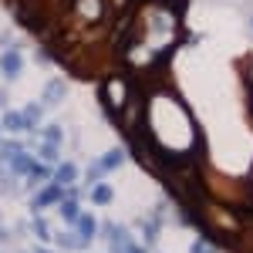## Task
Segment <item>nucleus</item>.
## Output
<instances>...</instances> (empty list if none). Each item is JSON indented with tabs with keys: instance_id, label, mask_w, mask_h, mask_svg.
Returning <instances> with one entry per match:
<instances>
[{
	"instance_id": "9",
	"label": "nucleus",
	"mask_w": 253,
	"mask_h": 253,
	"mask_svg": "<svg viewBox=\"0 0 253 253\" xmlns=\"http://www.w3.org/2000/svg\"><path fill=\"white\" fill-rule=\"evenodd\" d=\"M41 118H44V105H24V122H27V132H38L41 128Z\"/></svg>"
},
{
	"instance_id": "21",
	"label": "nucleus",
	"mask_w": 253,
	"mask_h": 253,
	"mask_svg": "<svg viewBox=\"0 0 253 253\" xmlns=\"http://www.w3.org/2000/svg\"><path fill=\"white\" fill-rule=\"evenodd\" d=\"M0 44H7V31H0Z\"/></svg>"
},
{
	"instance_id": "1",
	"label": "nucleus",
	"mask_w": 253,
	"mask_h": 253,
	"mask_svg": "<svg viewBox=\"0 0 253 253\" xmlns=\"http://www.w3.org/2000/svg\"><path fill=\"white\" fill-rule=\"evenodd\" d=\"M20 71H24V54H20L17 44H10V47H3V58H0V75L7 81H17Z\"/></svg>"
},
{
	"instance_id": "8",
	"label": "nucleus",
	"mask_w": 253,
	"mask_h": 253,
	"mask_svg": "<svg viewBox=\"0 0 253 253\" xmlns=\"http://www.w3.org/2000/svg\"><path fill=\"white\" fill-rule=\"evenodd\" d=\"M58 240V247L61 250H71V253H78V250H84L91 240H84V236H78V233H61V236H54Z\"/></svg>"
},
{
	"instance_id": "6",
	"label": "nucleus",
	"mask_w": 253,
	"mask_h": 253,
	"mask_svg": "<svg viewBox=\"0 0 253 253\" xmlns=\"http://www.w3.org/2000/svg\"><path fill=\"white\" fill-rule=\"evenodd\" d=\"M71 226H75V233L84 236V240H95V233H98V219L91 213H78V219H75Z\"/></svg>"
},
{
	"instance_id": "7",
	"label": "nucleus",
	"mask_w": 253,
	"mask_h": 253,
	"mask_svg": "<svg viewBox=\"0 0 253 253\" xmlns=\"http://www.w3.org/2000/svg\"><path fill=\"white\" fill-rule=\"evenodd\" d=\"M0 125H3V132H14V135H20V132H27V122H24V112H3V118H0Z\"/></svg>"
},
{
	"instance_id": "23",
	"label": "nucleus",
	"mask_w": 253,
	"mask_h": 253,
	"mask_svg": "<svg viewBox=\"0 0 253 253\" xmlns=\"http://www.w3.org/2000/svg\"><path fill=\"white\" fill-rule=\"evenodd\" d=\"M0 142H3V125H0Z\"/></svg>"
},
{
	"instance_id": "3",
	"label": "nucleus",
	"mask_w": 253,
	"mask_h": 253,
	"mask_svg": "<svg viewBox=\"0 0 253 253\" xmlns=\"http://www.w3.org/2000/svg\"><path fill=\"white\" fill-rule=\"evenodd\" d=\"M64 98H68V84H64L61 78H51L47 84H44V101H41V105H44V108H54V105H61Z\"/></svg>"
},
{
	"instance_id": "22",
	"label": "nucleus",
	"mask_w": 253,
	"mask_h": 253,
	"mask_svg": "<svg viewBox=\"0 0 253 253\" xmlns=\"http://www.w3.org/2000/svg\"><path fill=\"white\" fill-rule=\"evenodd\" d=\"M34 253H51V250H44V247H38V250H34Z\"/></svg>"
},
{
	"instance_id": "5",
	"label": "nucleus",
	"mask_w": 253,
	"mask_h": 253,
	"mask_svg": "<svg viewBox=\"0 0 253 253\" xmlns=\"http://www.w3.org/2000/svg\"><path fill=\"white\" fill-rule=\"evenodd\" d=\"M75 179H78V166L68 159V162H61L58 169L51 172V182H58V186H75Z\"/></svg>"
},
{
	"instance_id": "17",
	"label": "nucleus",
	"mask_w": 253,
	"mask_h": 253,
	"mask_svg": "<svg viewBox=\"0 0 253 253\" xmlns=\"http://www.w3.org/2000/svg\"><path fill=\"white\" fill-rule=\"evenodd\" d=\"M84 175H88V186H95L98 179L105 175V169H101V162H91V166H88V172H84Z\"/></svg>"
},
{
	"instance_id": "12",
	"label": "nucleus",
	"mask_w": 253,
	"mask_h": 253,
	"mask_svg": "<svg viewBox=\"0 0 253 253\" xmlns=\"http://www.w3.org/2000/svg\"><path fill=\"white\" fill-rule=\"evenodd\" d=\"M47 179H51L47 162H34V166H31V172H27V182H31V186H41V182H47Z\"/></svg>"
},
{
	"instance_id": "15",
	"label": "nucleus",
	"mask_w": 253,
	"mask_h": 253,
	"mask_svg": "<svg viewBox=\"0 0 253 253\" xmlns=\"http://www.w3.org/2000/svg\"><path fill=\"white\" fill-rule=\"evenodd\" d=\"M38 152H41V162H58L61 159V149L54 145V142H41Z\"/></svg>"
},
{
	"instance_id": "2",
	"label": "nucleus",
	"mask_w": 253,
	"mask_h": 253,
	"mask_svg": "<svg viewBox=\"0 0 253 253\" xmlns=\"http://www.w3.org/2000/svg\"><path fill=\"white\" fill-rule=\"evenodd\" d=\"M101 98H105V105H108V108H112V112L118 115V108L128 101L125 81H122V78H108V81H105V88H101Z\"/></svg>"
},
{
	"instance_id": "16",
	"label": "nucleus",
	"mask_w": 253,
	"mask_h": 253,
	"mask_svg": "<svg viewBox=\"0 0 253 253\" xmlns=\"http://www.w3.org/2000/svg\"><path fill=\"white\" fill-rule=\"evenodd\" d=\"M61 138H64V128H61V125H44V142L61 145Z\"/></svg>"
},
{
	"instance_id": "13",
	"label": "nucleus",
	"mask_w": 253,
	"mask_h": 253,
	"mask_svg": "<svg viewBox=\"0 0 253 253\" xmlns=\"http://www.w3.org/2000/svg\"><path fill=\"white\" fill-rule=\"evenodd\" d=\"M98 162H101V169H105V172H112V169H118V166L125 162V152H122V149H112V152H105Z\"/></svg>"
},
{
	"instance_id": "11",
	"label": "nucleus",
	"mask_w": 253,
	"mask_h": 253,
	"mask_svg": "<svg viewBox=\"0 0 253 253\" xmlns=\"http://www.w3.org/2000/svg\"><path fill=\"white\" fill-rule=\"evenodd\" d=\"M58 213H61V219H64V223H75V219H78V213H81L78 199H61V203H58Z\"/></svg>"
},
{
	"instance_id": "10",
	"label": "nucleus",
	"mask_w": 253,
	"mask_h": 253,
	"mask_svg": "<svg viewBox=\"0 0 253 253\" xmlns=\"http://www.w3.org/2000/svg\"><path fill=\"white\" fill-rule=\"evenodd\" d=\"M112 199H115V189H112L108 182H95V186H91V203H95V206H108Z\"/></svg>"
},
{
	"instance_id": "20",
	"label": "nucleus",
	"mask_w": 253,
	"mask_h": 253,
	"mask_svg": "<svg viewBox=\"0 0 253 253\" xmlns=\"http://www.w3.org/2000/svg\"><path fill=\"white\" fill-rule=\"evenodd\" d=\"M125 253H149V250H145V247H138V243H132V247H128Z\"/></svg>"
},
{
	"instance_id": "18",
	"label": "nucleus",
	"mask_w": 253,
	"mask_h": 253,
	"mask_svg": "<svg viewBox=\"0 0 253 253\" xmlns=\"http://www.w3.org/2000/svg\"><path fill=\"white\" fill-rule=\"evenodd\" d=\"M189 253H216V250L210 247V243H206V240H196L193 247H189Z\"/></svg>"
},
{
	"instance_id": "24",
	"label": "nucleus",
	"mask_w": 253,
	"mask_h": 253,
	"mask_svg": "<svg viewBox=\"0 0 253 253\" xmlns=\"http://www.w3.org/2000/svg\"><path fill=\"white\" fill-rule=\"evenodd\" d=\"M250 24H253V20H250Z\"/></svg>"
},
{
	"instance_id": "19",
	"label": "nucleus",
	"mask_w": 253,
	"mask_h": 253,
	"mask_svg": "<svg viewBox=\"0 0 253 253\" xmlns=\"http://www.w3.org/2000/svg\"><path fill=\"white\" fill-rule=\"evenodd\" d=\"M7 108V88H0V112Z\"/></svg>"
},
{
	"instance_id": "14",
	"label": "nucleus",
	"mask_w": 253,
	"mask_h": 253,
	"mask_svg": "<svg viewBox=\"0 0 253 253\" xmlns=\"http://www.w3.org/2000/svg\"><path fill=\"white\" fill-rule=\"evenodd\" d=\"M31 230H34V236H38L41 243L54 240V236H51V226H47V219H44V216H38V213H34V219H31Z\"/></svg>"
},
{
	"instance_id": "4",
	"label": "nucleus",
	"mask_w": 253,
	"mask_h": 253,
	"mask_svg": "<svg viewBox=\"0 0 253 253\" xmlns=\"http://www.w3.org/2000/svg\"><path fill=\"white\" fill-rule=\"evenodd\" d=\"M61 199H64V186H58V182L44 186V189L34 196V213H38V210H44V206H54V203H61Z\"/></svg>"
}]
</instances>
